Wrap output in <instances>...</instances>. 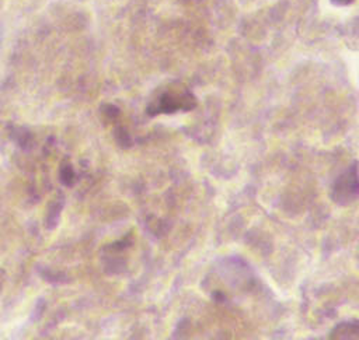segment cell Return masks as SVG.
Returning <instances> with one entry per match:
<instances>
[{
    "label": "cell",
    "instance_id": "obj_3",
    "mask_svg": "<svg viewBox=\"0 0 359 340\" xmlns=\"http://www.w3.org/2000/svg\"><path fill=\"white\" fill-rule=\"evenodd\" d=\"M334 4H337V6H349V4H352L355 0H331Z\"/></svg>",
    "mask_w": 359,
    "mask_h": 340
},
{
    "label": "cell",
    "instance_id": "obj_2",
    "mask_svg": "<svg viewBox=\"0 0 359 340\" xmlns=\"http://www.w3.org/2000/svg\"><path fill=\"white\" fill-rule=\"evenodd\" d=\"M356 196H358V175H356V164H353L351 171H346L335 182L332 199L338 203H348V201H352Z\"/></svg>",
    "mask_w": 359,
    "mask_h": 340
},
{
    "label": "cell",
    "instance_id": "obj_1",
    "mask_svg": "<svg viewBox=\"0 0 359 340\" xmlns=\"http://www.w3.org/2000/svg\"><path fill=\"white\" fill-rule=\"evenodd\" d=\"M196 106V98L184 85L168 87L147 108L150 115L175 113L178 111H191Z\"/></svg>",
    "mask_w": 359,
    "mask_h": 340
}]
</instances>
